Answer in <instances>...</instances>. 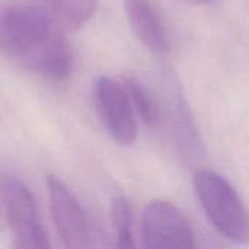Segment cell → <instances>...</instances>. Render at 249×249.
<instances>
[{"label":"cell","mask_w":249,"mask_h":249,"mask_svg":"<svg viewBox=\"0 0 249 249\" xmlns=\"http://www.w3.org/2000/svg\"><path fill=\"white\" fill-rule=\"evenodd\" d=\"M124 88L143 123L152 128H156L160 124V111L150 92L134 77H124Z\"/></svg>","instance_id":"8"},{"label":"cell","mask_w":249,"mask_h":249,"mask_svg":"<svg viewBox=\"0 0 249 249\" xmlns=\"http://www.w3.org/2000/svg\"><path fill=\"white\" fill-rule=\"evenodd\" d=\"M111 220L115 232L117 247L120 248H133V213L131 207L125 197L117 196L111 201Z\"/></svg>","instance_id":"10"},{"label":"cell","mask_w":249,"mask_h":249,"mask_svg":"<svg viewBox=\"0 0 249 249\" xmlns=\"http://www.w3.org/2000/svg\"><path fill=\"white\" fill-rule=\"evenodd\" d=\"M193 185L217 232L233 244H249V213L231 182L214 171L198 169L193 177Z\"/></svg>","instance_id":"2"},{"label":"cell","mask_w":249,"mask_h":249,"mask_svg":"<svg viewBox=\"0 0 249 249\" xmlns=\"http://www.w3.org/2000/svg\"><path fill=\"white\" fill-rule=\"evenodd\" d=\"M143 248L188 249L196 247L194 231L184 213L169 201H150L142 219Z\"/></svg>","instance_id":"5"},{"label":"cell","mask_w":249,"mask_h":249,"mask_svg":"<svg viewBox=\"0 0 249 249\" xmlns=\"http://www.w3.org/2000/svg\"><path fill=\"white\" fill-rule=\"evenodd\" d=\"M187 3H191V4H209L214 0H184Z\"/></svg>","instance_id":"11"},{"label":"cell","mask_w":249,"mask_h":249,"mask_svg":"<svg viewBox=\"0 0 249 249\" xmlns=\"http://www.w3.org/2000/svg\"><path fill=\"white\" fill-rule=\"evenodd\" d=\"M127 20L136 38L152 53L169 51L168 31L150 0H124Z\"/></svg>","instance_id":"7"},{"label":"cell","mask_w":249,"mask_h":249,"mask_svg":"<svg viewBox=\"0 0 249 249\" xmlns=\"http://www.w3.org/2000/svg\"><path fill=\"white\" fill-rule=\"evenodd\" d=\"M61 25L48 0H9L0 16L1 50L22 67L63 82L71 73L73 57Z\"/></svg>","instance_id":"1"},{"label":"cell","mask_w":249,"mask_h":249,"mask_svg":"<svg viewBox=\"0 0 249 249\" xmlns=\"http://www.w3.org/2000/svg\"><path fill=\"white\" fill-rule=\"evenodd\" d=\"M95 105L104 127L115 143L130 146L136 142V117L124 85H118L105 76L98 77L95 82Z\"/></svg>","instance_id":"6"},{"label":"cell","mask_w":249,"mask_h":249,"mask_svg":"<svg viewBox=\"0 0 249 249\" xmlns=\"http://www.w3.org/2000/svg\"><path fill=\"white\" fill-rule=\"evenodd\" d=\"M1 206L7 226L18 249L50 248V241L42 228L38 209L29 188L15 177L1 179Z\"/></svg>","instance_id":"3"},{"label":"cell","mask_w":249,"mask_h":249,"mask_svg":"<svg viewBox=\"0 0 249 249\" xmlns=\"http://www.w3.org/2000/svg\"><path fill=\"white\" fill-rule=\"evenodd\" d=\"M64 26L77 29L95 13L98 0H48Z\"/></svg>","instance_id":"9"},{"label":"cell","mask_w":249,"mask_h":249,"mask_svg":"<svg viewBox=\"0 0 249 249\" xmlns=\"http://www.w3.org/2000/svg\"><path fill=\"white\" fill-rule=\"evenodd\" d=\"M51 216L66 248H92L95 242V228L83 206L71 190L57 177L47 178Z\"/></svg>","instance_id":"4"}]
</instances>
